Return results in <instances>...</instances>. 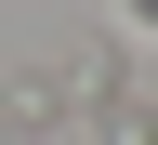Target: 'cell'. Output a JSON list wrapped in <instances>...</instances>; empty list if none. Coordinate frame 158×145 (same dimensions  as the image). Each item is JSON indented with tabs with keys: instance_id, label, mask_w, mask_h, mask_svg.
<instances>
[{
	"instance_id": "6da1fadb",
	"label": "cell",
	"mask_w": 158,
	"mask_h": 145,
	"mask_svg": "<svg viewBox=\"0 0 158 145\" xmlns=\"http://www.w3.org/2000/svg\"><path fill=\"white\" fill-rule=\"evenodd\" d=\"M132 13H145V27H158V0H132Z\"/></svg>"
}]
</instances>
